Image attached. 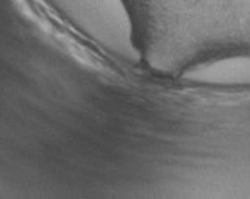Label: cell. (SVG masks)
<instances>
[{"label": "cell", "mask_w": 250, "mask_h": 199, "mask_svg": "<svg viewBox=\"0 0 250 199\" xmlns=\"http://www.w3.org/2000/svg\"><path fill=\"white\" fill-rule=\"evenodd\" d=\"M71 25L121 60H141L133 22L124 0H49Z\"/></svg>", "instance_id": "1"}, {"label": "cell", "mask_w": 250, "mask_h": 199, "mask_svg": "<svg viewBox=\"0 0 250 199\" xmlns=\"http://www.w3.org/2000/svg\"><path fill=\"white\" fill-rule=\"evenodd\" d=\"M184 79L203 85H250V56H231L195 65Z\"/></svg>", "instance_id": "2"}]
</instances>
